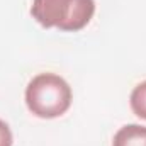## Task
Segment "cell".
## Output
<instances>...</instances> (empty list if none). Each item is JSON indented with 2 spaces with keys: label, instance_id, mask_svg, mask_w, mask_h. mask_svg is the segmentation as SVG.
Wrapping results in <instances>:
<instances>
[{
  "label": "cell",
  "instance_id": "6da1fadb",
  "mask_svg": "<svg viewBox=\"0 0 146 146\" xmlns=\"http://www.w3.org/2000/svg\"><path fill=\"white\" fill-rule=\"evenodd\" d=\"M24 99L33 115L39 119H56L72 107L73 92L63 76L46 72L36 75L27 83Z\"/></svg>",
  "mask_w": 146,
  "mask_h": 146
},
{
  "label": "cell",
  "instance_id": "7a4b0ae2",
  "mask_svg": "<svg viewBox=\"0 0 146 146\" xmlns=\"http://www.w3.org/2000/svg\"><path fill=\"white\" fill-rule=\"evenodd\" d=\"M95 14V0H33L31 15L44 29L82 31Z\"/></svg>",
  "mask_w": 146,
  "mask_h": 146
},
{
  "label": "cell",
  "instance_id": "3957f363",
  "mask_svg": "<svg viewBox=\"0 0 146 146\" xmlns=\"http://www.w3.org/2000/svg\"><path fill=\"white\" fill-rule=\"evenodd\" d=\"M112 146H146V126L126 124L112 138Z\"/></svg>",
  "mask_w": 146,
  "mask_h": 146
},
{
  "label": "cell",
  "instance_id": "277c9868",
  "mask_svg": "<svg viewBox=\"0 0 146 146\" xmlns=\"http://www.w3.org/2000/svg\"><path fill=\"white\" fill-rule=\"evenodd\" d=\"M129 106L134 115L146 121V80L133 88L131 97H129Z\"/></svg>",
  "mask_w": 146,
  "mask_h": 146
},
{
  "label": "cell",
  "instance_id": "5b68a950",
  "mask_svg": "<svg viewBox=\"0 0 146 146\" xmlns=\"http://www.w3.org/2000/svg\"><path fill=\"white\" fill-rule=\"evenodd\" d=\"M12 143H14L12 131H10L9 124L0 119V146H12Z\"/></svg>",
  "mask_w": 146,
  "mask_h": 146
}]
</instances>
